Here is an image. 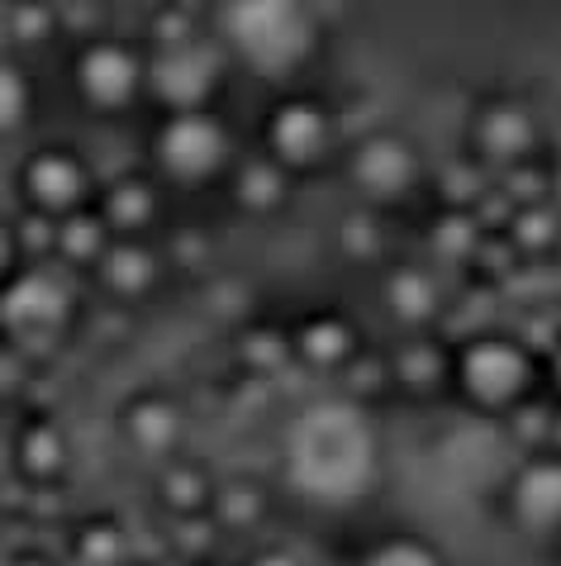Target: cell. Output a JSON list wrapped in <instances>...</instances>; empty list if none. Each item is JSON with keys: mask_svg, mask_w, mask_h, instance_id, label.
<instances>
[{"mask_svg": "<svg viewBox=\"0 0 561 566\" xmlns=\"http://www.w3.org/2000/svg\"><path fill=\"white\" fill-rule=\"evenodd\" d=\"M385 481V438L377 410L319 396L290 410L276 443V485L315 510H357Z\"/></svg>", "mask_w": 561, "mask_h": 566, "instance_id": "1", "label": "cell"}, {"mask_svg": "<svg viewBox=\"0 0 561 566\" xmlns=\"http://www.w3.org/2000/svg\"><path fill=\"white\" fill-rule=\"evenodd\" d=\"M210 34L247 82L295 86L324 53V14L315 0H220Z\"/></svg>", "mask_w": 561, "mask_h": 566, "instance_id": "2", "label": "cell"}, {"mask_svg": "<svg viewBox=\"0 0 561 566\" xmlns=\"http://www.w3.org/2000/svg\"><path fill=\"white\" fill-rule=\"evenodd\" d=\"M247 138L224 105L191 109H148L144 129V167L177 200L220 196L224 177L243 157Z\"/></svg>", "mask_w": 561, "mask_h": 566, "instance_id": "3", "label": "cell"}, {"mask_svg": "<svg viewBox=\"0 0 561 566\" xmlns=\"http://www.w3.org/2000/svg\"><path fill=\"white\" fill-rule=\"evenodd\" d=\"M62 91L91 124L148 115V43L124 29H91L62 49Z\"/></svg>", "mask_w": 561, "mask_h": 566, "instance_id": "4", "label": "cell"}, {"mask_svg": "<svg viewBox=\"0 0 561 566\" xmlns=\"http://www.w3.org/2000/svg\"><path fill=\"white\" fill-rule=\"evenodd\" d=\"M348 134H352L348 115H342V105L334 96L295 82V86H276V96L262 105L247 144L262 157H272L290 181L309 186L319 177H334Z\"/></svg>", "mask_w": 561, "mask_h": 566, "instance_id": "5", "label": "cell"}, {"mask_svg": "<svg viewBox=\"0 0 561 566\" xmlns=\"http://www.w3.org/2000/svg\"><path fill=\"white\" fill-rule=\"evenodd\" d=\"M542 390V353L509 328H476L452 338V371L447 396L480 419L500 423L514 405Z\"/></svg>", "mask_w": 561, "mask_h": 566, "instance_id": "6", "label": "cell"}, {"mask_svg": "<svg viewBox=\"0 0 561 566\" xmlns=\"http://www.w3.org/2000/svg\"><path fill=\"white\" fill-rule=\"evenodd\" d=\"M86 314V281L57 262H20L0 281V348L49 353L76 334Z\"/></svg>", "mask_w": 561, "mask_h": 566, "instance_id": "7", "label": "cell"}, {"mask_svg": "<svg viewBox=\"0 0 561 566\" xmlns=\"http://www.w3.org/2000/svg\"><path fill=\"white\" fill-rule=\"evenodd\" d=\"M428 171H433L428 153L414 134L377 124V129L348 134L334 177L342 181L352 206L395 214L404 206H414L419 196H428Z\"/></svg>", "mask_w": 561, "mask_h": 566, "instance_id": "8", "label": "cell"}, {"mask_svg": "<svg viewBox=\"0 0 561 566\" xmlns=\"http://www.w3.org/2000/svg\"><path fill=\"white\" fill-rule=\"evenodd\" d=\"M100 167L76 138L67 134H34L10 153L6 167V206L62 219L96 200Z\"/></svg>", "mask_w": 561, "mask_h": 566, "instance_id": "9", "label": "cell"}, {"mask_svg": "<svg viewBox=\"0 0 561 566\" xmlns=\"http://www.w3.org/2000/svg\"><path fill=\"white\" fill-rule=\"evenodd\" d=\"M462 157L476 163L486 177H500L519 163L548 157V124H542L538 105L519 91H486L466 105Z\"/></svg>", "mask_w": 561, "mask_h": 566, "instance_id": "10", "label": "cell"}, {"mask_svg": "<svg viewBox=\"0 0 561 566\" xmlns=\"http://www.w3.org/2000/svg\"><path fill=\"white\" fill-rule=\"evenodd\" d=\"M6 485L29 495H62L76 476V438L53 405H20L6 419Z\"/></svg>", "mask_w": 561, "mask_h": 566, "instance_id": "11", "label": "cell"}, {"mask_svg": "<svg viewBox=\"0 0 561 566\" xmlns=\"http://www.w3.org/2000/svg\"><path fill=\"white\" fill-rule=\"evenodd\" d=\"M495 518L523 543L561 538V448H533L495 485Z\"/></svg>", "mask_w": 561, "mask_h": 566, "instance_id": "12", "label": "cell"}, {"mask_svg": "<svg viewBox=\"0 0 561 566\" xmlns=\"http://www.w3.org/2000/svg\"><path fill=\"white\" fill-rule=\"evenodd\" d=\"M233 62L214 34H200L181 49L148 53V109H191L224 105L233 86Z\"/></svg>", "mask_w": 561, "mask_h": 566, "instance_id": "13", "label": "cell"}, {"mask_svg": "<svg viewBox=\"0 0 561 566\" xmlns=\"http://www.w3.org/2000/svg\"><path fill=\"white\" fill-rule=\"evenodd\" d=\"M191 429H195L191 405L167 386H134L115 400V443L144 467H158L186 452L191 448Z\"/></svg>", "mask_w": 561, "mask_h": 566, "instance_id": "14", "label": "cell"}, {"mask_svg": "<svg viewBox=\"0 0 561 566\" xmlns=\"http://www.w3.org/2000/svg\"><path fill=\"white\" fill-rule=\"evenodd\" d=\"M171 266L158 239H110L100 262L86 272V295L115 310H144L171 286Z\"/></svg>", "mask_w": 561, "mask_h": 566, "instance_id": "15", "label": "cell"}, {"mask_svg": "<svg viewBox=\"0 0 561 566\" xmlns=\"http://www.w3.org/2000/svg\"><path fill=\"white\" fill-rule=\"evenodd\" d=\"M290 334V367L309 376V381H334L348 361L367 348V328L357 324V314L342 305H315L305 314L286 319Z\"/></svg>", "mask_w": 561, "mask_h": 566, "instance_id": "16", "label": "cell"}, {"mask_svg": "<svg viewBox=\"0 0 561 566\" xmlns=\"http://www.w3.org/2000/svg\"><path fill=\"white\" fill-rule=\"evenodd\" d=\"M91 206L110 224L115 239H158L167 229V219L177 214V196L138 163V167L110 171V177L100 171V186H96Z\"/></svg>", "mask_w": 561, "mask_h": 566, "instance_id": "17", "label": "cell"}, {"mask_svg": "<svg viewBox=\"0 0 561 566\" xmlns=\"http://www.w3.org/2000/svg\"><path fill=\"white\" fill-rule=\"evenodd\" d=\"M377 305L395 334H419V328H438L447 310V291L438 266L424 258H385L377 272Z\"/></svg>", "mask_w": 561, "mask_h": 566, "instance_id": "18", "label": "cell"}, {"mask_svg": "<svg viewBox=\"0 0 561 566\" xmlns=\"http://www.w3.org/2000/svg\"><path fill=\"white\" fill-rule=\"evenodd\" d=\"M295 196H300V181H290L272 157H262L253 144L243 148V157L233 163V171L220 186L224 210L239 219V224H276L286 219Z\"/></svg>", "mask_w": 561, "mask_h": 566, "instance_id": "19", "label": "cell"}, {"mask_svg": "<svg viewBox=\"0 0 561 566\" xmlns=\"http://www.w3.org/2000/svg\"><path fill=\"white\" fill-rule=\"evenodd\" d=\"M214 491H220V471L191 448L148 467V500L167 524H191V518H210Z\"/></svg>", "mask_w": 561, "mask_h": 566, "instance_id": "20", "label": "cell"}, {"mask_svg": "<svg viewBox=\"0 0 561 566\" xmlns=\"http://www.w3.org/2000/svg\"><path fill=\"white\" fill-rule=\"evenodd\" d=\"M391 367V396L395 400H433L447 396V371H452V338L438 328H419V334H395L385 348Z\"/></svg>", "mask_w": 561, "mask_h": 566, "instance_id": "21", "label": "cell"}, {"mask_svg": "<svg viewBox=\"0 0 561 566\" xmlns=\"http://www.w3.org/2000/svg\"><path fill=\"white\" fill-rule=\"evenodd\" d=\"M43 115H49V82L39 62L0 49V153H14L43 134Z\"/></svg>", "mask_w": 561, "mask_h": 566, "instance_id": "22", "label": "cell"}, {"mask_svg": "<svg viewBox=\"0 0 561 566\" xmlns=\"http://www.w3.org/2000/svg\"><path fill=\"white\" fill-rule=\"evenodd\" d=\"M229 361H233V376L243 381H257V386H272L280 381L290 367V334L286 324L276 319H233L229 328Z\"/></svg>", "mask_w": 561, "mask_h": 566, "instance_id": "23", "label": "cell"}, {"mask_svg": "<svg viewBox=\"0 0 561 566\" xmlns=\"http://www.w3.org/2000/svg\"><path fill=\"white\" fill-rule=\"evenodd\" d=\"M276 495L280 485L276 481H262V476H220V491H214V505H210V524L224 533H257L272 524L276 514Z\"/></svg>", "mask_w": 561, "mask_h": 566, "instance_id": "24", "label": "cell"}, {"mask_svg": "<svg viewBox=\"0 0 561 566\" xmlns=\"http://www.w3.org/2000/svg\"><path fill=\"white\" fill-rule=\"evenodd\" d=\"M67 39V14L57 0H20V6L0 10V49L39 62L43 53L62 49Z\"/></svg>", "mask_w": 561, "mask_h": 566, "instance_id": "25", "label": "cell"}, {"mask_svg": "<svg viewBox=\"0 0 561 566\" xmlns=\"http://www.w3.org/2000/svg\"><path fill=\"white\" fill-rule=\"evenodd\" d=\"M329 248H334L338 262L377 272L385 258H395L391 253V214L367 210V206H348V210L338 214L334 233H329Z\"/></svg>", "mask_w": 561, "mask_h": 566, "instance_id": "26", "label": "cell"}, {"mask_svg": "<svg viewBox=\"0 0 561 566\" xmlns=\"http://www.w3.org/2000/svg\"><path fill=\"white\" fill-rule=\"evenodd\" d=\"M129 528H124V518L119 514H82V518H72L67 533H62V557H67L72 566H119V562H129Z\"/></svg>", "mask_w": 561, "mask_h": 566, "instance_id": "27", "label": "cell"}, {"mask_svg": "<svg viewBox=\"0 0 561 566\" xmlns=\"http://www.w3.org/2000/svg\"><path fill=\"white\" fill-rule=\"evenodd\" d=\"M505 243L519 262H552L561 253V206L557 200H533V206H514L500 224Z\"/></svg>", "mask_w": 561, "mask_h": 566, "instance_id": "28", "label": "cell"}, {"mask_svg": "<svg viewBox=\"0 0 561 566\" xmlns=\"http://www.w3.org/2000/svg\"><path fill=\"white\" fill-rule=\"evenodd\" d=\"M110 239H115V233L96 214V206H82V210H72V214L57 219V229H53V262L86 281V272L100 262V253L110 248Z\"/></svg>", "mask_w": 561, "mask_h": 566, "instance_id": "29", "label": "cell"}, {"mask_svg": "<svg viewBox=\"0 0 561 566\" xmlns=\"http://www.w3.org/2000/svg\"><path fill=\"white\" fill-rule=\"evenodd\" d=\"M490 229H480V219L462 206H438L433 219L424 224V248L433 262H447V266H466L476 258L480 239H486Z\"/></svg>", "mask_w": 561, "mask_h": 566, "instance_id": "30", "label": "cell"}, {"mask_svg": "<svg viewBox=\"0 0 561 566\" xmlns=\"http://www.w3.org/2000/svg\"><path fill=\"white\" fill-rule=\"evenodd\" d=\"M334 386H338L342 400L362 405V410H381L385 400H395L391 396V367H385V348H381V343H367V348L334 376Z\"/></svg>", "mask_w": 561, "mask_h": 566, "instance_id": "31", "label": "cell"}, {"mask_svg": "<svg viewBox=\"0 0 561 566\" xmlns=\"http://www.w3.org/2000/svg\"><path fill=\"white\" fill-rule=\"evenodd\" d=\"M352 566H452L447 553L428 533L419 528H391V533H377L362 553H357Z\"/></svg>", "mask_w": 561, "mask_h": 566, "instance_id": "32", "label": "cell"}, {"mask_svg": "<svg viewBox=\"0 0 561 566\" xmlns=\"http://www.w3.org/2000/svg\"><path fill=\"white\" fill-rule=\"evenodd\" d=\"M134 34L148 43V53H162V49H181V43L210 34V20L191 0H158V6L148 10L144 29H134Z\"/></svg>", "mask_w": 561, "mask_h": 566, "instance_id": "33", "label": "cell"}, {"mask_svg": "<svg viewBox=\"0 0 561 566\" xmlns=\"http://www.w3.org/2000/svg\"><path fill=\"white\" fill-rule=\"evenodd\" d=\"M552 419H557V405L538 390V396H528L523 405H514V410L500 419V429H505L523 452H533V448H548V443H552Z\"/></svg>", "mask_w": 561, "mask_h": 566, "instance_id": "34", "label": "cell"}, {"mask_svg": "<svg viewBox=\"0 0 561 566\" xmlns=\"http://www.w3.org/2000/svg\"><path fill=\"white\" fill-rule=\"evenodd\" d=\"M20 239H14V210L0 206V281H6L14 266H20Z\"/></svg>", "mask_w": 561, "mask_h": 566, "instance_id": "35", "label": "cell"}, {"mask_svg": "<svg viewBox=\"0 0 561 566\" xmlns=\"http://www.w3.org/2000/svg\"><path fill=\"white\" fill-rule=\"evenodd\" d=\"M0 566H62L49 547H34V543H10L0 547Z\"/></svg>", "mask_w": 561, "mask_h": 566, "instance_id": "36", "label": "cell"}, {"mask_svg": "<svg viewBox=\"0 0 561 566\" xmlns=\"http://www.w3.org/2000/svg\"><path fill=\"white\" fill-rule=\"evenodd\" d=\"M542 396L561 405V338L542 353Z\"/></svg>", "mask_w": 561, "mask_h": 566, "instance_id": "37", "label": "cell"}, {"mask_svg": "<svg viewBox=\"0 0 561 566\" xmlns=\"http://www.w3.org/2000/svg\"><path fill=\"white\" fill-rule=\"evenodd\" d=\"M552 200L561 206V167H552Z\"/></svg>", "mask_w": 561, "mask_h": 566, "instance_id": "38", "label": "cell"}, {"mask_svg": "<svg viewBox=\"0 0 561 566\" xmlns=\"http://www.w3.org/2000/svg\"><path fill=\"white\" fill-rule=\"evenodd\" d=\"M6 6H20V0H0V10H6Z\"/></svg>", "mask_w": 561, "mask_h": 566, "instance_id": "39", "label": "cell"}, {"mask_svg": "<svg viewBox=\"0 0 561 566\" xmlns=\"http://www.w3.org/2000/svg\"><path fill=\"white\" fill-rule=\"evenodd\" d=\"M195 566H200V562H195Z\"/></svg>", "mask_w": 561, "mask_h": 566, "instance_id": "40", "label": "cell"}]
</instances>
